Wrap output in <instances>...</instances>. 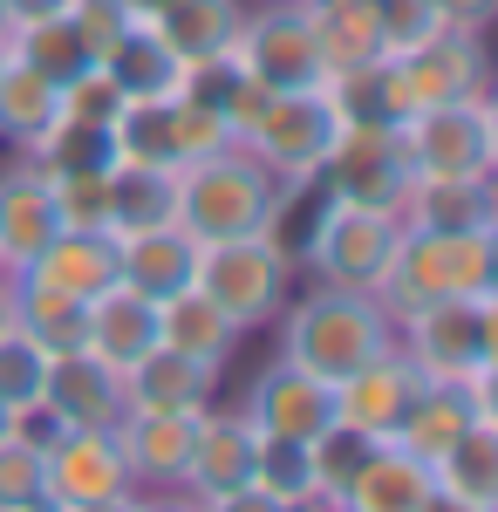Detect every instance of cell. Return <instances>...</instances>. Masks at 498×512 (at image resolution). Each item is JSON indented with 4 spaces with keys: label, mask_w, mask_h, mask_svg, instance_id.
I'll use <instances>...</instances> for the list:
<instances>
[{
    "label": "cell",
    "mask_w": 498,
    "mask_h": 512,
    "mask_svg": "<svg viewBox=\"0 0 498 512\" xmlns=\"http://www.w3.org/2000/svg\"><path fill=\"white\" fill-rule=\"evenodd\" d=\"M294 192L273 178L253 151H212V158L178 164V226L198 246H219V239H253V233H280Z\"/></svg>",
    "instance_id": "obj_1"
},
{
    "label": "cell",
    "mask_w": 498,
    "mask_h": 512,
    "mask_svg": "<svg viewBox=\"0 0 498 512\" xmlns=\"http://www.w3.org/2000/svg\"><path fill=\"white\" fill-rule=\"evenodd\" d=\"M389 342H396V321H389L383 301L355 294V287H328V280H314L301 301L280 315V355L314 369V376H328V383L355 376Z\"/></svg>",
    "instance_id": "obj_2"
},
{
    "label": "cell",
    "mask_w": 498,
    "mask_h": 512,
    "mask_svg": "<svg viewBox=\"0 0 498 512\" xmlns=\"http://www.w3.org/2000/svg\"><path fill=\"white\" fill-rule=\"evenodd\" d=\"M458 294H498V233H417V226H403L396 260L376 287L389 321L458 301Z\"/></svg>",
    "instance_id": "obj_3"
},
{
    "label": "cell",
    "mask_w": 498,
    "mask_h": 512,
    "mask_svg": "<svg viewBox=\"0 0 498 512\" xmlns=\"http://www.w3.org/2000/svg\"><path fill=\"white\" fill-rule=\"evenodd\" d=\"M342 130L348 123H342V110L328 103V82H321V89H267V103L239 130V151H253L287 192H307V185H321V171L335 158Z\"/></svg>",
    "instance_id": "obj_4"
},
{
    "label": "cell",
    "mask_w": 498,
    "mask_h": 512,
    "mask_svg": "<svg viewBox=\"0 0 498 512\" xmlns=\"http://www.w3.org/2000/svg\"><path fill=\"white\" fill-rule=\"evenodd\" d=\"M396 349L417 362L430 383H471L498 376V294H458L396 321Z\"/></svg>",
    "instance_id": "obj_5"
},
{
    "label": "cell",
    "mask_w": 498,
    "mask_h": 512,
    "mask_svg": "<svg viewBox=\"0 0 498 512\" xmlns=\"http://www.w3.org/2000/svg\"><path fill=\"white\" fill-rule=\"evenodd\" d=\"M403 158L410 178H492L498 171V110L492 96L423 103L403 117Z\"/></svg>",
    "instance_id": "obj_6"
},
{
    "label": "cell",
    "mask_w": 498,
    "mask_h": 512,
    "mask_svg": "<svg viewBox=\"0 0 498 512\" xmlns=\"http://www.w3.org/2000/svg\"><path fill=\"white\" fill-rule=\"evenodd\" d=\"M294 253L280 233H253V239H219V246H198V287L239 321V335L267 328L287 301V280H294Z\"/></svg>",
    "instance_id": "obj_7"
},
{
    "label": "cell",
    "mask_w": 498,
    "mask_h": 512,
    "mask_svg": "<svg viewBox=\"0 0 498 512\" xmlns=\"http://www.w3.org/2000/svg\"><path fill=\"white\" fill-rule=\"evenodd\" d=\"M396 239H403V219L383 212V205H348V198H328L314 233L301 246V267H314V280L328 287H355V294H376L396 260Z\"/></svg>",
    "instance_id": "obj_8"
},
{
    "label": "cell",
    "mask_w": 498,
    "mask_h": 512,
    "mask_svg": "<svg viewBox=\"0 0 498 512\" xmlns=\"http://www.w3.org/2000/svg\"><path fill=\"white\" fill-rule=\"evenodd\" d=\"M232 62L260 89H321L328 82V62H321V41H314V21L301 0H260L239 21Z\"/></svg>",
    "instance_id": "obj_9"
},
{
    "label": "cell",
    "mask_w": 498,
    "mask_h": 512,
    "mask_svg": "<svg viewBox=\"0 0 498 512\" xmlns=\"http://www.w3.org/2000/svg\"><path fill=\"white\" fill-rule=\"evenodd\" d=\"M123 492H137V478L123 465L116 431H48L41 437V499H48V512L123 499Z\"/></svg>",
    "instance_id": "obj_10"
},
{
    "label": "cell",
    "mask_w": 498,
    "mask_h": 512,
    "mask_svg": "<svg viewBox=\"0 0 498 512\" xmlns=\"http://www.w3.org/2000/svg\"><path fill=\"white\" fill-rule=\"evenodd\" d=\"M239 410L253 417V431H260V437H301V444H314L321 431L342 424L335 383L314 376V369H301V362H287V355H273L267 369L253 376V390H246Z\"/></svg>",
    "instance_id": "obj_11"
},
{
    "label": "cell",
    "mask_w": 498,
    "mask_h": 512,
    "mask_svg": "<svg viewBox=\"0 0 498 512\" xmlns=\"http://www.w3.org/2000/svg\"><path fill=\"white\" fill-rule=\"evenodd\" d=\"M55 431H116L130 417V396H123V369L96 362L89 349L48 355V383H41V410Z\"/></svg>",
    "instance_id": "obj_12"
},
{
    "label": "cell",
    "mask_w": 498,
    "mask_h": 512,
    "mask_svg": "<svg viewBox=\"0 0 498 512\" xmlns=\"http://www.w3.org/2000/svg\"><path fill=\"white\" fill-rule=\"evenodd\" d=\"M423 390H430V376H423L417 362L389 342L383 355H369L355 376L335 383V403H342V424H348V431H362L369 444H389V437L403 431V417L417 410Z\"/></svg>",
    "instance_id": "obj_13"
},
{
    "label": "cell",
    "mask_w": 498,
    "mask_h": 512,
    "mask_svg": "<svg viewBox=\"0 0 498 512\" xmlns=\"http://www.w3.org/2000/svg\"><path fill=\"white\" fill-rule=\"evenodd\" d=\"M328 198H348V205H383V212H403V192H410V158H403V137L396 130H362L348 123L335 158L321 171Z\"/></svg>",
    "instance_id": "obj_14"
},
{
    "label": "cell",
    "mask_w": 498,
    "mask_h": 512,
    "mask_svg": "<svg viewBox=\"0 0 498 512\" xmlns=\"http://www.w3.org/2000/svg\"><path fill=\"white\" fill-rule=\"evenodd\" d=\"M253 465H260V431H253V417L205 403V410H198L192 458H185V492H198V499L239 492V485H253Z\"/></svg>",
    "instance_id": "obj_15"
},
{
    "label": "cell",
    "mask_w": 498,
    "mask_h": 512,
    "mask_svg": "<svg viewBox=\"0 0 498 512\" xmlns=\"http://www.w3.org/2000/svg\"><path fill=\"white\" fill-rule=\"evenodd\" d=\"M396 69L410 82V96L423 103H458V96H485V35H464V28H437L430 41H417L410 55H396Z\"/></svg>",
    "instance_id": "obj_16"
},
{
    "label": "cell",
    "mask_w": 498,
    "mask_h": 512,
    "mask_svg": "<svg viewBox=\"0 0 498 512\" xmlns=\"http://www.w3.org/2000/svg\"><path fill=\"white\" fill-rule=\"evenodd\" d=\"M21 280H41V287H55L69 301H96L103 287H116V233H103V226H62L21 267Z\"/></svg>",
    "instance_id": "obj_17"
},
{
    "label": "cell",
    "mask_w": 498,
    "mask_h": 512,
    "mask_svg": "<svg viewBox=\"0 0 498 512\" xmlns=\"http://www.w3.org/2000/svg\"><path fill=\"white\" fill-rule=\"evenodd\" d=\"M116 280L144 301H171L198 287V239L171 219V226H151V233L116 239Z\"/></svg>",
    "instance_id": "obj_18"
},
{
    "label": "cell",
    "mask_w": 498,
    "mask_h": 512,
    "mask_svg": "<svg viewBox=\"0 0 498 512\" xmlns=\"http://www.w3.org/2000/svg\"><path fill=\"white\" fill-rule=\"evenodd\" d=\"M55 233H62L55 185H48L28 158H21L7 178H0V260H7V274H21V267H28V260H35Z\"/></svg>",
    "instance_id": "obj_19"
},
{
    "label": "cell",
    "mask_w": 498,
    "mask_h": 512,
    "mask_svg": "<svg viewBox=\"0 0 498 512\" xmlns=\"http://www.w3.org/2000/svg\"><path fill=\"white\" fill-rule=\"evenodd\" d=\"M157 342H164V328H157V301L130 294L123 280L103 287V294L89 301V315H82V349L96 355V362H110V369L144 362Z\"/></svg>",
    "instance_id": "obj_20"
},
{
    "label": "cell",
    "mask_w": 498,
    "mask_h": 512,
    "mask_svg": "<svg viewBox=\"0 0 498 512\" xmlns=\"http://www.w3.org/2000/svg\"><path fill=\"white\" fill-rule=\"evenodd\" d=\"M103 69H110V82L123 89V103H171V96H185V76H192L185 55L157 35L151 21H130V28L110 41Z\"/></svg>",
    "instance_id": "obj_21"
},
{
    "label": "cell",
    "mask_w": 498,
    "mask_h": 512,
    "mask_svg": "<svg viewBox=\"0 0 498 512\" xmlns=\"http://www.w3.org/2000/svg\"><path fill=\"white\" fill-rule=\"evenodd\" d=\"M396 219L417 233H498V192L492 178H410Z\"/></svg>",
    "instance_id": "obj_22"
},
{
    "label": "cell",
    "mask_w": 498,
    "mask_h": 512,
    "mask_svg": "<svg viewBox=\"0 0 498 512\" xmlns=\"http://www.w3.org/2000/svg\"><path fill=\"white\" fill-rule=\"evenodd\" d=\"M192 437H198V417H185V410H130L116 424L123 465H130L137 485H185Z\"/></svg>",
    "instance_id": "obj_23"
},
{
    "label": "cell",
    "mask_w": 498,
    "mask_h": 512,
    "mask_svg": "<svg viewBox=\"0 0 498 512\" xmlns=\"http://www.w3.org/2000/svg\"><path fill=\"white\" fill-rule=\"evenodd\" d=\"M430 465L410 458L403 444H376L369 458H362V472L348 478L342 492H335V506L328 512H417L430 499Z\"/></svg>",
    "instance_id": "obj_24"
},
{
    "label": "cell",
    "mask_w": 498,
    "mask_h": 512,
    "mask_svg": "<svg viewBox=\"0 0 498 512\" xmlns=\"http://www.w3.org/2000/svg\"><path fill=\"white\" fill-rule=\"evenodd\" d=\"M123 396H130V410H185V417H198L219 396V369H205V362L157 342L144 362L123 369Z\"/></svg>",
    "instance_id": "obj_25"
},
{
    "label": "cell",
    "mask_w": 498,
    "mask_h": 512,
    "mask_svg": "<svg viewBox=\"0 0 498 512\" xmlns=\"http://www.w3.org/2000/svg\"><path fill=\"white\" fill-rule=\"evenodd\" d=\"M178 219V171L164 164H110L103 171V226L116 239L151 233Z\"/></svg>",
    "instance_id": "obj_26"
},
{
    "label": "cell",
    "mask_w": 498,
    "mask_h": 512,
    "mask_svg": "<svg viewBox=\"0 0 498 512\" xmlns=\"http://www.w3.org/2000/svg\"><path fill=\"white\" fill-rule=\"evenodd\" d=\"M157 328H164V349L192 355L205 369H226L232 355H239V321L205 294V287H185V294H171V301H157Z\"/></svg>",
    "instance_id": "obj_27"
},
{
    "label": "cell",
    "mask_w": 498,
    "mask_h": 512,
    "mask_svg": "<svg viewBox=\"0 0 498 512\" xmlns=\"http://www.w3.org/2000/svg\"><path fill=\"white\" fill-rule=\"evenodd\" d=\"M328 103L342 110V123H362V130H403V117L417 110L410 82L396 69V55H376L362 69H342L328 76Z\"/></svg>",
    "instance_id": "obj_28"
},
{
    "label": "cell",
    "mask_w": 498,
    "mask_h": 512,
    "mask_svg": "<svg viewBox=\"0 0 498 512\" xmlns=\"http://www.w3.org/2000/svg\"><path fill=\"white\" fill-rule=\"evenodd\" d=\"M239 21H246V0H171L151 28L185 55V69H198V62H226L232 55Z\"/></svg>",
    "instance_id": "obj_29"
},
{
    "label": "cell",
    "mask_w": 498,
    "mask_h": 512,
    "mask_svg": "<svg viewBox=\"0 0 498 512\" xmlns=\"http://www.w3.org/2000/svg\"><path fill=\"white\" fill-rule=\"evenodd\" d=\"M0 41H7V55H14L21 69L48 76L55 89H69L82 69H96V48L82 41V28L69 21V14H55V21H35V28H7Z\"/></svg>",
    "instance_id": "obj_30"
},
{
    "label": "cell",
    "mask_w": 498,
    "mask_h": 512,
    "mask_svg": "<svg viewBox=\"0 0 498 512\" xmlns=\"http://www.w3.org/2000/svg\"><path fill=\"white\" fill-rule=\"evenodd\" d=\"M21 158L35 164L41 178H103V171L116 164V144H110V130H96V123L55 117Z\"/></svg>",
    "instance_id": "obj_31"
},
{
    "label": "cell",
    "mask_w": 498,
    "mask_h": 512,
    "mask_svg": "<svg viewBox=\"0 0 498 512\" xmlns=\"http://www.w3.org/2000/svg\"><path fill=\"white\" fill-rule=\"evenodd\" d=\"M430 478L458 499H478V506H498V417H478L464 424L458 444L430 465Z\"/></svg>",
    "instance_id": "obj_32"
},
{
    "label": "cell",
    "mask_w": 498,
    "mask_h": 512,
    "mask_svg": "<svg viewBox=\"0 0 498 512\" xmlns=\"http://www.w3.org/2000/svg\"><path fill=\"white\" fill-rule=\"evenodd\" d=\"M82 315H89V301H69V294H55V287H41V280L14 274V328H21L41 355L82 349Z\"/></svg>",
    "instance_id": "obj_33"
},
{
    "label": "cell",
    "mask_w": 498,
    "mask_h": 512,
    "mask_svg": "<svg viewBox=\"0 0 498 512\" xmlns=\"http://www.w3.org/2000/svg\"><path fill=\"white\" fill-rule=\"evenodd\" d=\"M307 21H314V41H321V62H328V76H342V69H362V62H376V55H383V28H376L369 0L307 7Z\"/></svg>",
    "instance_id": "obj_34"
},
{
    "label": "cell",
    "mask_w": 498,
    "mask_h": 512,
    "mask_svg": "<svg viewBox=\"0 0 498 512\" xmlns=\"http://www.w3.org/2000/svg\"><path fill=\"white\" fill-rule=\"evenodd\" d=\"M55 117H62V89L7 55V69H0V137H7L14 151H28Z\"/></svg>",
    "instance_id": "obj_35"
},
{
    "label": "cell",
    "mask_w": 498,
    "mask_h": 512,
    "mask_svg": "<svg viewBox=\"0 0 498 512\" xmlns=\"http://www.w3.org/2000/svg\"><path fill=\"white\" fill-rule=\"evenodd\" d=\"M178 103V96H171ZM171 103H123L110 123L116 164H164L178 171V130H171Z\"/></svg>",
    "instance_id": "obj_36"
},
{
    "label": "cell",
    "mask_w": 498,
    "mask_h": 512,
    "mask_svg": "<svg viewBox=\"0 0 498 512\" xmlns=\"http://www.w3.org/2000/svg\"><path fill=\"white\" fill-rule=\"evenodd\" d=\"M253 485H267L280 506H321V478H314V444L301 437H260V465H253Z\"/></svg>",
    "instance_id": "obj_37"
},
{
    "label": "cell",
    "mask_w": 498,
    "mask_h": 512,
    "mask_svg": "<svg viewBox=\"0 0 498 512\" xmlns=\"http://www.w3.org/2000/svg\"><path fill=\"white\" fill-rule=\"evenodd\" d=\"M41 383H48V355H41L21 328H7V335H0V403H7L14 417H28V424H35Z\"/></svg>",
    "instance_id": "obj_38"
},
{
    "label": "cell",
    "mask_w": 498,
    "mask_h": 512,
    "mask_svg": "<svg viewBox=\"0 0 498 512\" xmlns=\"http://www.w3.org/2000/svg\"><path fill=\"white\" fill-rule=\"evenodd\" d=\"M171 130H178V164L212 158V151H232V144H239L232 117L219 103H205V96H178V103H171Z\"/></svg>",
    "instance_id": "obj_39"
},
{
    "label": "cell",
    "mask_w": 498,
    "mask_h": 512,
    "mask_svg": "<svg viewBox=\"0 0 498 512\" xmlns=\"http://www.w3.org/2000/svg\"><path fill=\"white\" fill-rule=\"evenodd\" d=\"M0 506H48L41 499V437L28 424L0 437Z\"/></svg>",
    "instance_id": "obj_40"
},
{
    "label": "cell",
    "mask_w": 498,
    "mask_h": 512,
    "mask_svg": "<svg viewBox=\"0 0 498 512\" xmlns=\"http://www.w3.org/2000/svg\"><path fill=\"white\" fill-rule=\"evenodd\" d=\"M376 444L362 431H348V424H335V431L314 437V478H321V506H335V492H342L348 478L362 472V458H369Z\"/></svg>",
    "instance_id": "obj_41"
},
{
    "label": "cell",
    "mask_w": 498,
    "mask_h": 512,
    "mask_svg": "<svg viewBox=\"0 0 498 512\" xmlns=\"http://www.w3.org/2000/svg\"><path fill=\"white\" fill-rule=\"evenodd\" d=\"M369 14H376V28H383V55H410L417 41H430L444 28L437 0H369Z\"/></svg>",
    "instance_id": "obj_42"
},
{
    "label": "cell",
    "mask_w": 498,
    "mask_h": 512,
    "mask_svg": "<svg viewBox=\"0 0 498 512\" xmlns=\"http://www.w3.org/2000/svg\"><path fill=\"white\" fill-rule=\"evenodd\" d=\"M116 110H123V89L110 82V69L96 62V69H82L69 89H62V117H76V123H96V130H110Z\"/></svg>",
    "instance_id": "obj_43"
},
{
    "label": "cell",
    "mask_w": 498,
    "mask_h": 512,
    "mask_svg": "<svg viewBox=\"0 0 498 512\" xmlns=\"http://www.w3.org/2000/svg\"><path fill=\"white\" fill-rule=\"evenodd\" d=\"M69 21H76V28H82V41L96 48V62H103V55H110V41L123 35V28H130L123 0H76V7H69Z\"/></svg>",
    "instance_id": "obj_44"
},
{
    "label": "cell",
    "mask_w": 498,
    "mask_h": 512,
    "mask_svg": "<svg viewBox=\"0 0 498 512\" xmlns=\"http://www.w3.org/2000/svg\"><path fill=\"white\" fill-rule=\"evenodd\" d=\"M130 512H205V499L185 485H151V492H130Z\"/></svg>",
    "instance_id": "obj_45"
},
{
    "label": "cell",
    "mask_w": 498,
    "mask_h": 512,
    "mask_svg": "<svg viewBox=\"0 0 498 512\" xmlns=\"http://www.w3.org/2000/svg\"><path fill=\"white\" fill-rule=\"evenodd\" d=\"M437 14H444V28H464V35H485L498 14V0H437Z\"/></svg>",
    "instance_id": "obj_46"
},
{
    "label": "cell",
    "mask_w": 498,
    "mask_h": 512,
    "mask_svg": "<svg viewBox=\"0 0 498 512\" xmlns=\"http://www.w3.org/2000/svg\"><path fill=\"white\" fill-rule=\"evenodd\" d=\"M205 512H294V506H280L267 485H239V492H219V499H205Z\"/></svg>",
    "instance_id": "obj_47"
},
{
    "label": "cell",
    "mask_w": 498,
    "mask_h": 512,
    "mask_svg": "<svg viewBox=\"0 0 498 512\" xmlns=\"http://www.w3.org/2000/svg\"><path fill=\"white\" fill-rule=\"evenodd\" d=\"M76 0H0V14H7V28H35V21H55V14H69Z\"/></svg>",
    "instance_id": "obj_48"
},
{
    "label": "cell",
    "mask_w": 498,
    "mask_h": 512,
    "mask_svg": "<svg viewBox=\"0 0 498 512\" xmlns=\"http://www.w3.org/2000/svg\"><path fill=\"white\" fill-rule=\"evenodd\" d=\"M417 512H498V506H478V499H458V492H444V485H430V499Z\"/></svg>",
    "instance_id": "obj_49"
},
{
    "label": "cell",
    "mask_w": 498,
    "mask_h": 512,
    "mask_svg": "<svg viewBox=\"0 0 498 512\" xmlns=\"http://www.w3.org/2000/svg\"><path fill=\"white\" fill-rule=\"evenodd\" d=\"M164 7H171V0H123V14H130V21H157Z\"/></svg>",
    "instance_id": "obj_50"
},
{
    "label": "cell",
    "mask_w": 498,
    "mask_h": 512,
    "mask_svg": "<svg viewBox=\"0 0 498 512\" xmlns=\"http://www.w3.org/2000/svg\"><path fill=\"white\" fill-rule=\"evenodd\" d=\"M14 328V274H0V335Z\"/></svg>",
    "instance_id": "obj_51"
},
{
    "label": "cell",
    "mask_w": 498,
    "mask_h": 512,
    "mask_svg": "<svg viewBox=\"0 0 498 512\" xmlns=\"http://www.w3.org/2000/svg\"><path fill=\"white\" fill-rule=\"evenodd\" d=\"M69 512H130V492L123 499H96V506H69Z\"/></svg>",
    "instance_id": "obj_52"
},
{
    "label": "cell",
    "mask_w": 498,
    "mask_h": 512,
    "mask_svg": "<svg viewBox=\"0 0 498 512\" xmlns=\"http://www.w3.org/2000/svg\"><path fill=\"white\" fill-rule=\"evenodd\" d=\"M21 424H28V417H14V410L0 403V437H14V431H21Z\"/></svg>",
    "instance_id": "obj_53"
},
{
    "label": "cell",
    "mask_w": 498,
    "mask_h": 512,
    "mask_svg": "<svg viewBox=\"0 0 498 512\" xmlns=\"http://www.w3.org/2000/svg\"><path fill=\"white\" fill-rule=\"evenodd\" d=\"M0 512H48V506H0Z\"/></svg>",
    "instance_id": "obj_54"
},
{
    "label": "cell",
    "mask_w": 498,
    "mask_h": 512,
    "mask_svg": "<svg viewBox=\"0 0 498 512\" xmlns=\"http://www.w3.org/2000/svg\"><path fill=\"white\" fill-rule=\"evenodd\" d=\"M0 69H7V41H0Z\"/></svg>",
    "instance_id": "obj_55"
},
{
    "label": "cell",
    "mask_w": 498,
    "mask_h": 512,
    "mask_svg": "<svg viewBox=\"0 0 498 512\" xmlns=\"http://www.w3.org/2000/svg\"><path fill=\"white\" fill-rule=\"evenodd\" d=\"M301 512H328V506H301Z\"/></svg>",
    "instance_id": "obj_56"
},
{
    "label": "cell",
    "mask_w": 498,
    "mask_h": 512,
    "mask_svg": "<svg viewBox=\"0 0 498 512\" xmlns=\"http://www.w3.org/2000/svg\"><path fill=\"white\" fill-rule=\"evenodd\" d=\"M0 35H7V14H0Z\"/></svg>",
    "instance_id": "obj_57"
},
{
    "label": "cell",
    "mask_w": 498,
    "mask_h": 512,
    "mask_svg": "<svg viewBox=\"0 0 498 512\" xmlns=\"http://www.w3.org/2000/svg\"><path fill=\"white\" fill-rule=\"evenodd\" d=\"M0 274H7V260H0Z\"/></svg>",
    "instance_id": "obj_58"
}]
</instances>
